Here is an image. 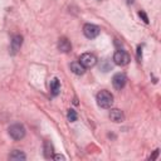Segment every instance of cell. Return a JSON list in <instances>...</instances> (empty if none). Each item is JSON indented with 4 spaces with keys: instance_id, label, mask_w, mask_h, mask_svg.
<instances>
[{
    "instance_id": "cell-19",
    "label": "cell",
    "mask_w": 161,
    "mask_h": 161,
    "mask_svg": "<svg viewBox=\"0 0 161 161\" xmlns=\"http://www.w3.org/2000/svg\"><path fill=\"white\" fill-rule=\"evenodd\" d=\"M73 103H74V104H78V101H77V98H74V101H73Z\"/></svg>"
},
{
    "instance_id": "cell-20",
    "label": "cell",
    "mask_w": 161,
    "mask_h": 161,
    "mask_svg": "<svg viewBox=\"0 0 161 161\" xmlns=\"http://www.w3.org/2000/svg\"><path fill=\"white\" fill-rule=\"evenodd\" d=\"M133 3V0H127V4H132Z\"/></svg>"
},
{
    "instance_id": "cell-2",
    "label": "cell",
    "mask_w": 161,
    "mask_h": 161,
    "mask_svg": "<svg viewBox=\"0 0 161 161\" xmlns=\"http://www.w3.org/2000/svg\"><path fill=\"white\" fill-rule=\"evenodd\" d=\"M8 132H9V136H10L13 140L19 141V140H23V138L25 137L26 130H25V127H24L21 123H14V125H11V126L9 127Z\"/></svg>"
},
{
    "instance_id": "cell-17",
    "label": "cell",
    "mask_w": 161,
    "mask_h": 161,
    "mask_svg": "<svg viewBox=\"0 0 161 161\" xmlns=\"http://www.w3.org/2000/svg\"><path fill=\"white\" fill-rule=\"evenodd\" d=\"M53 158L54 160H57V161H59V160H65V157L63 156V155H60V153H57V155H53Z\"/></svg>"
},
{
    "instance_id": "cell-13",
    "label": "cell",
    "mask_w": 161,
    "mask_h": 161,
    "mask_svg": "<svg viewBox=\"0 0 161 161\" xmlns=\"http://www.w3.org/2000/svg\"><path fill=\"white\" fill-rule=\"evenodd\" d=\"M25 158H26L25 153L20 150H14L9 155V160H13V161H20V160H25Z\"/></svg>"
},
{
    "instance_id": "cell-7",
    "label": "cell",
    "mask_w": 161,
    "mask_h": 161,
    "mask_svg": "<svg viewBox=\"0 0 161 161\" xmlns=\"http://www.w3.org/2000/svg\"><path fill=\"white\" fill-rule=\"evenodd\" d=\"M21 44H23V36L19 35V34L13 35L11 42H10V53H11V54H16L18 50L20 49Z\"/></svg>"
},
{
    "instance_id": "cell-5",
    "label": "cell",
    "mask_w": 161,
    "mask_h": 161,
    "mask_svg": "<svg viewBox=\"0 0 161 161\" xmlns=\"http://www.w3.org/2000/svg\"><path fill=\"white\" fill-rule=\"evenodd\" d=\"M79 63H80L84 68H92V67L96 65V63H97V58H96V55L92 54V53H84V54L80 55V58H79Z\"/></svg>"
},
{
    "instance_id": "cell-4",
    "label": "cell",
    "mask_w": 161,
    "mask_h": 161,
    "mask_svg": "<svg viewBox=\"0 0 161 161\" xmlns=\"http://www.w3.org/2000/svg\"><path fill=\"white\" fill-rule=\"evenodd\" d=\"M101 33V29L99 26L94 25V24H91V23H87L84 24L83 26V34L88 38V39H94L96 36H98Z\"/></svg>"
},
{
    "instance_id": "cell-12",
    "label": "cell",
    "mask_w": 161,
    "mask_h": 161,
    "mask_svg": "<svg viewBox=\"0 0 161 161\" xmlns=\"http://www.w3.org/2000/svg\"><path fill=\"white\" fill-rule=\"evenodd\" d=\"M70 70L74 73V74H77V75H83L84 74V72H86V68L79 63V62H73V63H70Z\"/></svg>"
},
{
    "instance_id": "cell-18",
    "label": "cell",
    "mask_w": 161,
    "mask_h": 161,
    "mask_svg": "<svg viewBox=\"0 0 161 161\" xmlns=\"http://www.w3.org/2000/svg\"><path fill=\"white\" fill-rule=\"evenodd\" d=\"M158 152H160V150H158V148H157V150H155V151H153V153H152L148 158H150V160H155V158L158 156Z\"/></svg>"
},
{
    "instance_id": "cell-6",
    "label": "cell",
    "mask_w": 161,
    "mask_h": 161,
    "mask_svg": "<svg viewBox=\"0 0 161 161\" xmlns=\"http://www.w3.org/2000/svg\"><path fill=\"white\" fill-rule=\"evenodd\" d=\"M126 83H127V77H126L125 73L118 72V73H116V74L112 77V84H113V87H114L117 91H121V89L126 86Z\"/></svg>"
},
{
    "instance_id": "cell-11",
    "label": "cell",
    "mask_w": 161,
    "mask_h": 161,
    "mask_svg": "<svg viewBox=\"0 0 161 161\" xmlns=\"http://www.w3.org/2000/svg\"><path fill=\"white\" fill-rule=\"evenodd\" d=\"M43 153H44V157L45 158L53 157L54 147H53V145H52L50 141H44V143H43Z\"/></svg>"
},
{
    "instance_id": "cell-14",
    "label": "cell",
    "mask_w": 161,
    "mask_h": 161,
    "mask_svg": "<svg viewBox=\"0 0 161 161\" xmlns=\"http://www.w3.org/2000/svg\"><path fill=\"white\" fill-rule=\"evenodd\" d=\"M67 118H68V121H70V122H74V121H77V118H78V114H77V112H75L74 109H68V113H67Z\"/></svg>"
},
{
    "instance_id": "cell-10",
    "label": "cell",
    "mask_w": 161,
    "mask_h": 161,
    "mask_svg": "<svg viewBox=\"0 0 161 161\" xmlns=\"http://www.w3.org/2000/svg\"><path fill=\"white\" fill-rule=\"evenodd\" d=\"M49 88H50V93L52 96H58L60 93V82L57 77H54L52 80H50V84H49Z\"/></svg>"
},
{
    "instance_id": "cell-8",
    "label": "cell",
    "mask_w": 161,
    "mask_h": 161,
    "mask_svg": "<svg viewBox=\"0 0 161 161\" xmlns=\"http://www.w3.org/2000/svg\"><path fill=\"white\" fill-rule=\"evenodd\" d=\"M58 49L62 52V53H69L72 50V44L70 42L65 38V36H62L59 40H58Z\"/></svg>"
},
{
    "instance_id": "cell-1",
    "label": "cell",
    "mask_w": 161,
    "mask_h": 161,
    "mask_svg": "<svg viewBox=\"0 0 161 161\" xmlns=\"http://www.w3.org/2000/svg\"><path fill=\"white\" fill-rule=\"evenodd\" d=\"M96 101L101 108H111V106L113 104V94L106 89H102L97 93Z\"/></svg>"
},
{
    "instance_id": "cell-15",
    "label": "cell",
    "mask_w": 161,
    "mask_h": 161,
    "mask_svg": "<svg viewBox=\"0 0 161 161\" xmlns=\"http://www.w3.org/2000/svg\"><path fill=\"white\" fill-rule=\"evenodd\" d=\"M138 15H140V18L143 20V23H145V24H148V18H147V15H146V13H145L143 10L138 11Z\"/></svg>"
},
{
    "instance_id": "cell-16",
    "label": "cell",
    "mask_w": 161,
    "mask_h": 161,
    "mask_svg": "<svg viewBox=\"0 0 161 161\" xmlns=\"http://www.w3.org/2000/svg\"><path fill=\"white\" fill-rule=\"evenodd\" d=\"M141 59H142V48L140 45V47H137V60L141 62Z\"/></svg>"
},
{
    "instance_id": "cell-3",
    "label": "cell",
    "mask_w": 161,
    "mask_h": 161,
    "mask_svg": "<svg viewBox=\"0 0 161 161\" xmlns=\"http://www.w3.org/2000/svg\"><path fill=\"white\" fill-rule=\"evenodd\" d=\"M130 60H131L130 54H128L127 52L122 50V49L116 50L114 54H113V62H114V64H117V65H121V67L127 65V64L130 63Z\"/></svg>"
},
{
    "instance_id": "cell-21",
    "label": "cell",
    "mask_w": 161,
    "mask_h": 161,
    "mask_svg": "<svg viewBox=\"0 0 161 161\" xmlns=\"http://www.w3.org/2000/svg\"><path fill=\"white\" fill-rule=\"evenodd\" d=\"M98 1H101V0H98Z\"/></svg>"
},
{
    "instance_id": "cell-9",
    "label": "cell",
    "mask_w": 161,
    "mask_h": 161,
    "mask_svg": "<svg viewBox=\"0 0 161 161\" xmlns=\"http://www.w3.org/2000/svg\"><path fill=\"white\" fill-rule=\"evenodd\" d=\"M109 118H111V121H113L116 123H119V122H122L125 119V114H123V112L121 109L113 108V109L109 111Z\"/></svg>"
}]
</instances>
